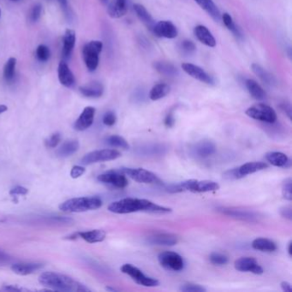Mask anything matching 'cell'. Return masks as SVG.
<instances>
[{"label": "cell", "mask_w": 292, "mask_h": 292, "mask_svg": "<svg viewBox=\"0 0 292 292\" xmlns=\"http://www.w3.org/2000/svg\"><path fill=\"white\" fill-rule=\"evenodd\" d=\"M161 266L167 270L180 272L184 268V261L181 255L172 251H165L158 255Z\"/></svg>", "instance_id": "30bf717a"}, {"label": "cell", "mask_w": 292, "mask_h": 292, "mask_svg": "<svg viewBox=\"0 0 292 292\" xmlns=\"http://www.w3.org/2000/svg\"><path fill=\"white\" fill-rule=\"evenodd\" d=\"M174 124H175V117L172 112H169L165 119V125L167 126V128H171L173 127Z\"/></svg>", "instance_id": "816d5d0a"}, {"label": "cell", "mask_w": 292, "mask_h": 292, "mask_svg": "<svg viewBox=\"0 0 292 292\" xmlns=\"http://www.w3.org/2000/svg\"><path fill=\"white\" fill-rule=\"evenodd\" d=\"M154 67L159 74L166 77H175L178 75V69L168 62H155Z\"/></svg>", "instance_id": "e575fe53"}, {"label": "cell", "mask_w": 292, "mask_h": 292, "mask_svg": "<svg viewBox=\"0 0 292 292\" xmlns=\"http://www.w3.org/2000/svg\"><path fill=\"white\" fill-rule=\"evenodd\" d=\"M121 157V153L116 149H102L96 150L87 154L82 159L81 164L89 166L95 163L105 162L114 159H119Z\"/></svg>", "instance_id": "ba28073f"}, {"label": "cell", "mask_w": 292, "mask_h": 292, "mask_svg": "<svg viewBox=\"0 0 292 292\" xmlns=\"http://www.w3.org/2000/svg\"><path fill=\"white\" fill-rule=\"evenodd\" d=\"M236 270L244 273H252L256 275L263 274V268L254 257H241L234 263Z\"/></svg>", "instance_id": "7c38bea8"}, {"label": "cell", "mask_w": 292, "mask_h": 292, "mask_svg": "<svg viewBox=\"0 0 292 292\" xmlns=\"http://www.w3.org/2000/svg\"><path fill=\"white\" fill-rule=\"evenodd\" d=\"M282 111L285 112V115L288 117L289 119H292V107L289 103H283L279 106Z\"/></svg>", "instance_id": "f5cc1de1"}, {"label": "cell", "mask_w": 292, "mask_h": 292, "mask_svg": "<svg viewBox=\"0 0 292 292\" xmlns=\"http://www.w3.org/2000/svg\"><path fill=\"white\" fill-rule=\"evenodd\" d=\"M120 171L128 176L129 178L133 179L137 183L140 184H159L160 180L156 176L155 174L153 173L150 170H145L143 168H128V167H123L120 169Z\"/></svg>", "instance_id": "9c48e42d"}, {"label": "cell", "mask_w": 292, "mask_h": 292, "mask_svg": "<svg viewBox=\"0 0 292 292\" xmlns=\"http://www.w3.org/2000/svg\"><path fill=\"white\" fill-rule=\"evenodd\" d=\"M218 211L223 215H227L231 218L245 220V221H255L257 219V215L253 212L242 210L237 208H230V207H220L218 208Z\"/></svg>", "instance_id": "2e32d148"}, {"label": "cell", "mask_w": 292, "mask_h": 292, "mask_svg": "<svg viewBox=\"0 0 292 292\" xmlns=\"http://www.w3.org/2000/svg\"><path fill=\"white\" fill-rule=\"evenodd\" d=\"M120 269L123 274L130 276L132 280L138 285H142L145 287H156L159 285L158 279L148 277L142 273V271L140 270L137 266H133L132 264H123Z\"/></svg>", "instance_id": "52a82bcc"}, {"label": "cell", "mask_w": 292, "mask_h": 292, "mask_svg": "<svg viewBox=\"0 0 292 292\" xmlns=\"http://www.w3.org/2000/svg\"><path fill=\"white\" fill-rule=\"evenodd\" d=\"M252 71L255 73L261 81L266 85H274L275 83V78L268 71H266L258 63H253L251 65Z\"/></svg>", "instance_id": "d6a6232c"}, {"label": "cell", "mask_w": 292, "mask_h": 292, "mask_svg": "<svg viewBox=\"0 0 292 292\" xmlns=\"http://www.w3.org/2000/svg\"><path fill=\"white\" fill-rule=\"evenodd\" d=\"M7 110L8 108L5 105H0V114L4 113V112H5Z\"/></svg>", "instance_id": "6f0895ef"}, {"label": "cell", "mask_w": 292, "mask_h": 292, "mask_svg": "<svg viewBox=\"0 0 292 292\" xmlns=\"http://www.w3.org/2000/svg\"><path fill=\"white\" fill-rule=\"evenodd\" d=\"M134 11L136 12L139 20L148 28V30L152 31L154 27L155 22L145 6L141 4H134Z\"/></svg>", "instance_id": "4316f807"}, {"label": "cell", "mask_w": 292, "mask_h": 292, "mask_svg": "<svg viewBox=\"0 0 292 292\" xmlns=\"http://www.w3.org/2000/svg\"><path fill=\"white\" fill-rule=\"evenodd\" d=\"M76 40L77 37L74 30L71 29L65 30L63 34V48H62V57L64 60H69L71 58L76 45Z\"/></svg>", "instance_id": "44dd1931"}, {"label": "cell", "mask_w": 292, "mask_h": 292, "mask_svg": "<svg viewBox=\"0 0 292 292\" xmlns=\"http://www.w3.org/2000/svg\"><path fill=\"white\" fill-rule=\"evenodd\" d=\"M79 148V142L77 141H69L64 142L58 150L57 155L61 158H67L74 154Z\"/></svg>", "instance_id": "836d02e7"}, {"label": "cell", "mask_w": 292, "mask_h": 292, "mask_svg": "<svg viewBox=\"0 0 292 292\" xmlns=\"http://www.w3.org/2000/svg\"><path fill=\"white\" fill-rule=\"evenodd\" d=\"M127 11V0H111L108 3V13L111 18H120L126 15Z\"/></svg>", "instance_id": "7402d4cb"}, {"label": "cell", "mask_w": 292, "mask_h": 292, "mask_svg": "<svg viewBox=\"0 0 292 292\" xmlns=\"http://www.w3.org/2000/svg\"><path fill=\"white\" fill-rule=\"evenodd\" d=\"M103 48V43L100 41L88 42L82 48V58L89 71H94L98 68L100 54Z\"/></svg>", "instance_id": "5b68a950"}, {"label": "cell", "mask_w": 292, "mask_h": 292, "mask_svg": "<svg viewBox=\"0 0 292 292\" xmlns=\"http://www.w3.org/2000/svg\"><path fill=\"white\" fill-rule=\"evenodd\" d=\"M85 173V168L81 166H76L71 169V176L72 178H80Z\"/></svg>", "instance_id": "c3c4849f"}, {"label": "cell", "mask_w": 292, "mask_h": 292, "mask_svg": "<svg viewBox=\"0 0 292 292\" xmlns=\"http://www.w3.org/2000/svg\"><path fill=\"white\" fill-rule=\"evenodd\" d=\"M42 266L41 263H15L11 266V270L18 275L26 276L41 269Z\"/></svg>", "instance_id": "83f0119b"}, {"label": "cell", "mask_w": 292, "mask_h": 292, "mask_svg": "<svg viewBox=\"0 0 292 292\" xmlns=\"http://www.w3.org/2000/svg\"><path fill=\"white\" fill-rule=\"evenodd\" d=\"M107 143L113 148H122L124 150L130 148V145L128 143V141H126L123 137L117 136V135H113V136L108 137Z\"/></svg>", "instance_id": "8d00e7d4"}, {"label": "cell", "mask_w": 292, "mask_h": 292, "mask_svg": "<svg viewBox=\"0 0 292 292\" xmlns=\"http://www.w3.org/2000/svg\"><path fill=\"white\" fill-rule=\"evenodd\" d=\"M181 49L183 50V52H185V53L191 54L192 52L196 51V46L193 41L185 40V41H182Z\"/></svg>", "instance_id": "f6af8a7d"}, {"label": "cell", "mask_w": 292, "mask_h": 292, "mask_svg": "<svg viewBox=\"0 0 292 292\" xmlns=\"http://www.w3.org/2000/svg\"><path fill=\"white\" fill-rule=\"evenodd\" d=\"M221 20L224 22L225 26L230 30L231 31L234 35L237 38L242 37V33H241L240 30L236 26V24L233 22V19L230 14L228 13H224L221 15Z\"/></svg>", "instance_id": "74e56055"}, {"label": "cell", "mask_w": 292, "mask_h": 292, "mask_svg": "<svg viewBox=\"0 0 292 292\" xmlns=\"http://www.w3.org/2000/svg\"><path fill=\"white\" fill-rule=\"evenodd\" d=\"M58 76L59 80L62 85L65 88H72L76 83L74 74L71 71L70 67L68 66L64 61H61L58 68Z\"/></svg>", "instance_id": "d6986e66"}, {"label": "cell", "mask_w": 292, "mask_h": 292, "mask_svg": "<svg viewBox=\"0 0 292 292\" xmlns=\"http://www.w3.org/2000/svg\"><path fill=\"white\" fill-rule=\"evenodd\" d=\"M107 290L109 291V292H117V290H115V289L111 288V287H107Z\"/></svg>", "instance_id": "94428289"}, {"label": "cell", "mask_w": 292, "mask_h": 292, "mask_svg": "<svg viewBox=\"0 0 292 292\" xmlns=\"http://www.w3.org/2000/svg\"><path fill=\"white\" fill-rule=\"evenodd\" d=\"M41 12H42V5L41 4H33L30 11V22H36L41 18Z\"/></svg>", "instance_id": "ee69618b"}, {"label": "cell", "mask_w": 292, "mask_h": 292, "mask_svg": "<svg viewBox=\"0 0 292 292\" xmlns=\"http://www.w3.org/2000/svg\"><path fill=\"white\" fill-rule=\"evenodd\" d=\"M101 206L102 200L99 197H78L60 204V209L66 213H82L95 210Z\"/></svg>", "instance_id": "277c9868"}, {"label": "cell", "mask_w": 292, "mask_h": 292, "mask_svg": "<svg viewBox=\"0 0 292 292\" xmlns=\"http://www.w3.org/2000/svg\"><path fill=\"white\" fill-rule=\"evenodd\" d=\"M152 32L157 37L174 39L178 36V29L170 21H159L154 24Z\"/></svg>", "instance_id": "4fadbf2b"}, {"label": "cell", "mask_w": 292, "mask_h": 292, "mask_svg": "<svg viewBox=\"0 0 292 292\" xmlns=\"http://www.w3.org/2000/svg\"><path fill=\"white\" fill-rule=\"evenodd\" d=\"M98 180L103 184L111 185L118 189H123L129 184L126 175L119 170H109L105 173L100 174L98 177Z\"/></svg>", "instance_id": "8fae6325"}, {"label": "cell", "mask_w": 292, "mask_h": 292, "mask_svg": "<svg viewBox=\"0 0 292 292\" xmlns=\"http://www.w3.org/2000/svg\"><path fill=\"white\" fill-rule=\"evenodd\" d=\"M194 33L200 43L208 47H215L216 46V40L207 27L203 25L196 26L194 30Z\"/></svg>", "instance_id": "603a6c76"}, {"label": "cell", "mask_w": 292, "mask_h": 292, "mask_svg": "<svg viewBox=\"0 0 292 292\" xmlns=\"http://www.w3.org/2000/svg\"><path fill=\"white\" fill-rule=\"evenodd\" d=\"M267 167H268V165L262 161H252V162L245 163L239 167L234 168L235 177H236V179H240L248 175H250V174H254L255 172L261 171V170H265Z\"/></svg>", "instance_id": "9a60e30c"}, {"label": "cell", "mask_w": 292, "mask_h": 292, "mask_svg": "<svg viewBox=\"0 0 292 292\" xmlns=\"http://www.w3.org/2000/svg\"><path fill=\"white\" fill-rule=\"evenodd\" d=\"M15 66H16V59L10 58L4 67V78L7 82H11L14 80Z\"/></svg>", "instance_id": "d590c367"}, {"label": "cell", "mask_w": 292, "mask_h": 292, "mask_svg": "<svg viewBox=\"0 0 292 292\" xmlns=\"http://www.w3.org/2000/svg\"><path fill=\"white\" fill-rule=\"evenodd\" d=\"M79 91L83 96L88 98H100L104 92V87L99 81H92L79 88Z\"/></svg>", "instance_id": "d4e9b609"}, {"label": "cell", "mask_w": 292, "mask_h": 292, "mask_svg": "<svg viewBox=\"0 0 292 292\" xmlns=\"http://www.w3.org/2000/svg\"><path fill=\"white\" fill-rule=\"evenodd\" d=\"M280 215L282 217L287 218L288 220H292V209L291 207H284L280 209Z\"/></svg>", "instance_id": "f907efd6"}, {"label": "cell", "mask_w": 292, "mask_h": 292, "mask_svg": "<svg viewBox=\"0 0 292 292\" xmlns=\"http://www.w3.org/2000/svg\"><path fill=\"white\" fill-rule=\"evenodd\" d=\"M10 261H11L10 255H8L7 253H5V252L0 249V265H1V264H2V265H3V264H6V263L9 262Z\"/></svg>", "instance_id": "db71d44e"}, {"label": "cell", "mask_w": 292, "mask_h": 292, "mask_svg": "<svg viewBox=\"0 0 292 292\" xmlns=\"http://www.w3.org/2000/svg\"><path fill=\"white\" fill-rule=\"evenodd\" d=\"M94 115H95V108L92 107H87L84 108L80 117L75 123V129L80 131L89 129L93 123Z\"/></svg>", "instance_id": "e0dca14e"}, {"label": "cell", "mask_w": 292, "mask_h": 292, "mask_svg": "<svg viewBox=\"0 0 292 292\" xmlns=\"http://www.w3.org/2000/svg\"><path fill=\"white\" fill-rule=\"evenodd\" d=\"M170 87L167 83H158L152 88L149 92V99L153 101L163 99L170 92Z\"/></svg>", "instance_id": "1f68e13d"}, {"label": "cell", "mask_w": 292, "mask_h": 292, "mask_svg": "<svg viewBox=\"0 0 292 292\" xmlns=\"http://www.w3.org/2000/svg\"><path fill=\"white\" fill-rule=\"evenodd\" d=\"M60 141H61V136L60 133L53 134L52 136L48 138L46 141V147L50 148H54L59 145Z\"/></svg>", "instance_id": "7dc6e473"}, {"label": "cell", "mask_w": 292, "mask_h": 292, "mask_svg": "<svg viewBox=\"0 0 292 292\" xmlns=\"http://www.w3.org/2000/svg\"><path fill=\"white\" fill-rule=\"evenodd\" d=\"M181 67L183 71H184L186 74L189 75L194 79H196L208 85L214 84V80L212 77L207 74V72L200 67L189 63H184Z\"/></svg>", "instance_id": "5bb4252c"}, {"label": "cell", "mask_w": 292, "mask_h": 292, "mask_svg": "<svg viewBox=\"0 0 292 292\" xmlns=\"http://www.w3.org/2000/svg\"><path fill=\"white\" fill-rule=\"evenodd\" d=\"M0 16H1V10H0Z\"/></svg>", "instance_id": "be15d7a7"}, {"label": "cell", "mask_w": 292, "mask_h": 292, "mask_svg": "<svg viewBox=\"0 0 292 292\" xmlns=\"http://www.w3.org/2000/svg\"><path fill=\"white\" fill-rule=\"evenodd\" d=\"M216 145L214 141L209 140H203L197 142L194 148L193 153L195 155L200 158H207L213 155L216 152Z\"/></svg>", "instance_id": "ffe728a7"}, {"label": "cell", "mask_w": 292, "mask_h": 292, "mask_svg": "<svg viewBox=\"0 0 292 292\" xmlns=\"http://www.w3.org/2000/svg\"><path fill=\"white\" fill-rule=\"evenodd\" d=\"M209 260L214 265H216V266H224L229 261V259L226 255L221 254V253H217V252L212 253L209 256Z\"/></svg>", "instance_id": "ab89813d"}, {"label": "cell", "mask_w": 292, "mask_h": 292, "mask_svg": "<svg viewBox=\"0 0 292 292\" xmlns=\"http://www.w3.org/2000/svg\"><path fill=\"white\" fill-rule=\"evenodd\" d=\"M280 286H281L282 291L285 292H291L292 291V285L287 281H283L281 282V284H280Z\"/></svg>", "instance_id": "11a10c76"}, {"label": "cell", "mask_w": 292, "mask_h": 292, "mask_svg": "<svg viewBox=\"0 0 292 292\" xmlns=\"http://www.w3.org/2000/svg\"><path fill=\"white\" fill-rule=\"evenodd\" d=\"M266 161L270 163L272 166L276 167H283L287 168L291 167V160L288 156L281 152H269L266 153Z\"/></svg>", "instance_id": "cb8c5ba5"}, {"label": "cell", "mask_w": 292, "mask_h": 292, "mask_svg": "<svg viewBox=\"0 0 292 292\" xmlns=\"http://www.w3.org/2000/svg\"><path fill=\"white\" fill-rule=\"evenodd\" d=\"M195 1L196 4L211 16L213 20H215V22H219L221 21L222 14L213 0H195Z\"/></svg>", "instance_id": "484cf974"}, {"label": "cell", "mask_w": 292, "mask_h": 292, "mask_svg": "<svg viewBox=\"0 0 292 292\" xmlns=\"http://www.w3.org/2000/svg\"><path fill=\"white\" fill-rule=\"evenodd\" d=\"M219 189L218 183L211 180L189 179L177 184L168 186L167 191L170 193H180L189 191L192 193L214 192Z\"/></svg>", "instance_id": "3957f363"}, {"label": "cell", "mask_w": 292, "mask_h": 292, "mask_svg": "<svg viewBox=\"0 0 292 292\" xmlns=\"http://www.w3.org/2000/svg\"><path fill=\"white\" fill-rule=\"evenodd\" d=\"M108 210L118 215H127L138 212L152 214H169L172 211L171 208L159 206L154 203L151 200L140 198H123L121 200H116L108 206Z\"/></svg>", "instance_id": "6da1fadb"}, {"label": "cell", "mask_w": 292, "mask_h": 292, "mask_svg": "<svg viewBox=\"0 0 292 292\" xmlns=\"http://www.w3.org/2000/svg\"><path fill=\"white\" fill-rule=\"evenodd\" d=\"M100 2L104 5H107L109 3V0H100Z\"/></svg>", "instance_id": "91938a15"}, {"label": "cell", "mask_w": 292, "mask_h": 292, "mask_svg": "<svg viewBox=\"0 0 292 292\" xmlns=\"http://www.w3.org/2000/svg\"><path fill=\"white\" fill-rule=\"evenodd\" d=\"M246 115L251 119L266 123H274L277 121V113L274 108L266 104H255L246 110Z\"/></svg>", "instance_id": "8992f818"}, {"label": "cell", "mask_w": 292, "mask_h": 292, "mask_svg": "<svg viewBox=\"0 0 292 292\" xmlns=\"http://www.w3.org/2000/svg\"><path fill=\"white\" fill-rule=\"evenodd\" d=\"M116 122H117V116L113 111H108L106 114L104 115L103 123L105 125H114Z\"/></svg>", "instance_id": "bcb514c9"}, {"label": "cell", "mask_w": 292, "mask_h": 292, "mask_svg": "<svg viewBox=\"0 0 292 292\" xmlns=\"http://www.w3.org/2000/svg\"><path fill=\"white\" fill-rule=\"evenodd\" d=\"M11 1H18V0H11Z\"/></svg>", "instance_id": "6125c7cd"}, {"label": "cell", "mask_w": 292, "mask_h": 292, "mask_svg": "<svg viewBox=\"0 0 292 292\" xmlns=\"http://www.w3.org/2000/svg\"><path fill=\"white\" fill-rule=\"evenodd\" d=\"M78 235L89 244H96L105 240L107 234L103 230H92L89 231L79 232Z\"/></svg>", "instance_id": "4dcf8cb0"}, {"label": "cell", "mask_w": 292, "mask_h": 292, "mask_svg": "<svg viewBox=\"0 0 292 292\" xmlns=\"http://www.w3.org/2000/svg\"><path fill=\"white\" fill-rule=\"evenodd\" d=\"M141 154L147 156L157 155L161 154L166 150V148L163 145H153V146H147L144 148H140Z\"/></svg>", "instance_id": "f35d334b"}, {"label": "cell", "mask_w": 292, "mask_h": 292, "mask_svg": "<svg viewBox=\"0 0 292 292\" xmlns=\"http://www.w3.org/2000/svg\"><path fill=\"white\" fill-rule=\"evenodd\" d=\"M59 4H60L61 8L63 9V11H68V1L67 0H58Z\"/></svg>", "instance_id": "9f6ffc18"}, {"label": "cell", "mask_w": 292, "mask_h": 292, "mask_svg": "<svg viewBox=\"0 0 292 292\" xmlns=\"http://www.w3.org/2000/svg\"><path fill=\"white\" fill-rule=\"evenodd\" d=\"M51 52L50 49L45 46V45H40L36 49V57L38 60L41 62H46L50 59Z\"/></svg>", "instance_id": "b9f144b4"}, {"label": "cell", "mask_w": 292, "mask_h": 292, "mask_svg": "<svg viewBox=\"0 0 292 292\" xmlns=\"http://www.w3.org/2000/svg\"><path fill=\"white\" fill-rule=\"evenodd\" d=\"M179 291L184 292H206L207 289L202 285L193 284V283H186L180 286Z\"/></svg>", "instance_id": "7bdbcfd3"}, {"label": "cell", "mask_w": 292, "mask_h": 292, "mask_svg": "<svg viewBox=\"0 0 292 292\" xmlns=\"http://www.w3.org/2000/svg\"><path fill=\"white\" fill-rule=\"evenodd\" d=\"M148 243L159 246H174L178 243V237L171 233H156L148 237Z\"/></svg>", "instance_id": "ac0fdd59"}, {"label": "cell", "mask_w": 292, "mask_h": 292, "mask_svg": "<svg viewBox=\"0 0 292 292\" xmlns=\"http://www.w3.org/2000/svg\"><path fill=\"white\" fill-rule=\"evenodd\" d=\"M245 85L250 95L255 100H263L266 99V92L257 81L253 79H247L245 81Z\"/></svg>", "instance_id": "f1b7e54d"}, {"label": "cell", "mask_w": 292, "mask_h": 292, "mask_svg": "<svg viewBox=\"0 0 292 292\" xmlns=\"http://www.w3.org/2000/svg\"><path fill=\"white\" fill-rule=\"evenodd\" d=\"M288 254L290 256L292 255V242L290 241L288 244Z\"/></svg>", "instance_id": "680465c9"}, {"label": "cell", "mask_w": 292, "mask_h": 292, "mask_svg": "<svg viewBox=\"0 0 292 292\" xmlns=\"http://www.w3.org/2000/svg\"><path fill=\"white\" fill-rule=\"evenodd\" d=\"M252 248L259 251L274 252L277 249V244L268 238L260 237L252 242Z\"/></svg>", "instance_id": "f546056e"}, {"label": "cell", "mask_w": 292, "mask_h": 292, "mask_svg": "<svg viewBox=\"0 0 292 292\" xmlns=\"http://www.w3.org/2000/svg\"><path fill=\"white\" fill-rule=\"evenodd\" d=\"M41 285L59 292H89V289L72 277L57 274L53 272H46L39 277Z\"/></svg>", "instance_id": "7a4b0ae2"}, {"label": "cell", "mask_w": 292, "mask_h": 292, "mask_svg": "<svg viewBox=\"0 0 292 292\" xmlns=\"http://www.w3.org/2000/svg\"><path fill=\"white\" fill-rule=\"evenodd\" d=\"M282 196L284 199L291 201L292 200V178H286L282 184Z\"/></svg>", "instance_id": "60d3db41"}, {"label": "cell", "mask_w": 292, "mask_h": 292, "mask_svg": "<svg viewBox=\"0 0 292 292\" xmlns=\"http://www.w3.org/2000/svg\"><path fill=\"white\" fill-rule=\"evenodd\" d=\"M28 189L26 188H24V187H22V186H17V187H15L14 189H12L11 190V196H24V195H27L28 194Z\"/></svg>", "instance_id": "681fc988"}]
</instances>
